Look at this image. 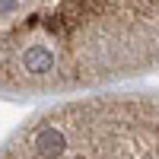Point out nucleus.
I'll return each mask as SVG.
<instances>
[{"instance_id":"nucleus-1","label":"nucleus","mask_w":159,"mask_h":159,"mask_svg":"<svg viewBox=\"0 0 159 159\" xmlns=\"http://www.w3.org/2000/svg\"><path fill=\"white\" fill-rule=\"evenodd\" d=\"M10 99L96 92L159 70V0H3Z\"/></svg>"},{"instance_id":"nucleus-2","label":"nucleus","mask_w":159,"mask_h":159,"mask_svg":"<svg viewBox=\"0 0 159 159\" xmlns=\"http://www.w3.org/2000/svg\"><path fill=\"white\" fill-rule=\"evenodd\" d=\"M3 159H159V99L118 92L45 105L10 134Z\"/></svg>"}]
</instances>
